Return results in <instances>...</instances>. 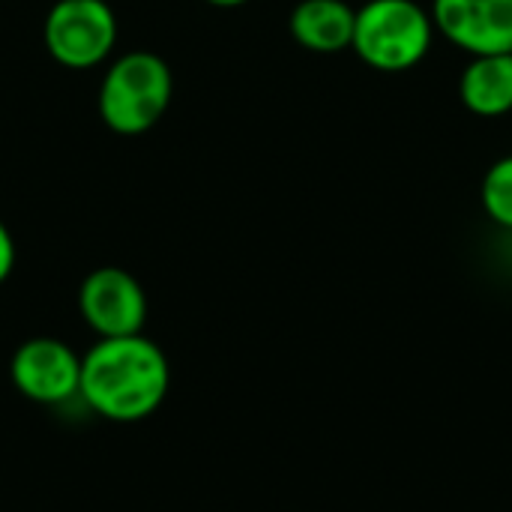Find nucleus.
<instances>
[{
  "label": "nucleus",
  "mask_w": 512,
  "mask_h": 512,
  "mask_svg": "<svg viewBox=\"0 0 512 512\" xmlns=\"http://www.w3.org/2000/svg\"><path fill=\"white\" fill-rule=\"evenodd\" d=\"M171 363L168 354L144 333L96 339L81 354L78 399L111 423L150 420L168 399Z\"/></svg>",
  "instance_id": "f257e3e1"
},
{
  "label": "nucleus",
  "mask_w": 512,
  "mask_h": 512,
  "mask_svg": "<svg viewBox=\"0 0 512 512\" xmlns=\"http://www.w3.org/2000/svg\"><path fill=\"white\" fill-rule=\"evenodd\" d=\"M174 96V72L153 51H126L102 75L99 117L117 135H144L168 111Z\"/></svg>",
  "instance_id": "f03ea898"
},
{
  "label": "nucleus",
  "mask_w": 512,
  "mask_h": 512,
  "mask_svg": "<svg viewBox=\"0 0 512 512\" xmlns=\"http://www.w3.org/2000/svg\"><path fill=\"white\" fill-rule=\"evenodd\" d=\"M435 42L432 12L417 0H366L354 15V54L375 72H408Z\"/></svg>",
  "instance_id": "7ed1b4c3"
},
{
  "label": "nucleus",
  "mask_w": 512,
  "mask_h": 512,
  "mask_svg": "<svg viewBox=\"0 0 512 512\" xmlns=\"http://www.w3.org/2000/svg\"><path fill=\"white\" fill-rule=\"evenodd\" d=\"M48 54L66 69H93L117 45V15L105 0H57L42 24Z\"/></svg>",
  "instance_id": "20e7f679"
},
{
  "label": "nucleus",
  "mask_w": 512,
  "mask_h": 512,
  "mask_svg": "<svg viewBox=\"0 0 512 512\" xmlns=\"http://www.w3.org/2000/svg\"><path fill=\"white\" fill-rule=\"evenodd\" d=\"M12 387L36 405L57 408L78 399L81 390V354L63 339L33 336L21 342L9 360Z\"/></svg>",
  "instance_id": "39448f33"
},
{
  "label": "nucleus",
  "mask_w": 512,
  "mask_h": 512,
  "mask_svg": "<svg viewBox=\"0 0 512 512\" xmlns=\"http://www.w3.org/2000/svg\"><path fill=\"white\" fill-rule=\"evenodd\" d=\"M78 312L99 339L135 336L147 324L144 285L123 267H96L78 288Z\"/></svg>",
  "instance_id": "423d86ee"
},
{
  "label": "nucleus",
  "mask_w": 512,
  "mask_h": 512,
  "mask_svg": "<svg viewBox=\"0 0 512 512\" xmlns=\"http://www.w3.org/2000/svg\"><path fill=\"white\" fill-rule=\"evenodd\" d=\"M435 33L468 57L512 51V0H432Z\"/></svg>",
  "instance_id": "0eeeda50"
},
{
  "label": "nucleus",
  "mask_w": 512,
  "mask_h": 512,
  "mask_svg": "<svg viewBox=\"0 0 512 512\" xmlns=\"http://www.w3.org/2000/svg\"><path fill=\"white\" fill-rule=\"evenodd\" d=\"M357 9L345 0H300L291 9L288 30L312 54H339L351 48Z\"/></svg>",
  "instance_id": "6e6552de"
},
{
  "label": "nucleus",
  "mask_w": 512,
  "mask_h": 512,
  "mask_svg": "<svg viewBox=\"0 0 512 512\" xmlns=\"http://www.w3.org/2000/svg\"><path fill=\"white\" fill-rule=\"evenodd\" d=\"M459 99L474 117H504L512 111V51L471 57L459 75Z\"/></svg>",
  "instance_id": "1a4fd4ad"
},
{
  "label": "nucleus",
  "mask_w": 512,
  "mask_h": 512,
  "mask_svg": "<svg viewBox=\"0 0 512 512\" xmlns=\"http://www.w3.org/2000/svg\"><path fill=\"white\" fill-rule=\"evenodd\" d=\"M483 213L498 225L512 231V153L489 165L480 183Z\"/></svg>",
  "instance_id": "9d476101"
},
{
  "label": "nucleus",
  "mask_w": 512,
  "mask_h": 512,
  "mask_svg": "<svg viewBox=\"0 0 512 512\" xmlns=\"http://www.w3.org/2000/svg\"><path fill=\"white\" fill-rule=\"evenodd\" d=\"M12 270H15V240L9 228L0 222V285L12 276Z\"/></svg>",
  "instance_id": "9b49d317"
},
{
  "label": "nucleus",
  "mask_w": 512,
  "mask_h": 512,
  "mask_svg": "<svg viewBox=\"0 0 512 512\" xmlns=\"http://www.w3.org/2000/svg\"><path fill=\"white\" fill-rule=\"evenodd\" d=\"M204 3H210V6H216V9H237V6H243V3H249V0H204Z\"/></svg>",
  "instance_id": "f8f14e48"
}]
</instances>
